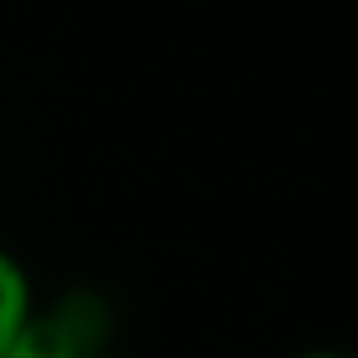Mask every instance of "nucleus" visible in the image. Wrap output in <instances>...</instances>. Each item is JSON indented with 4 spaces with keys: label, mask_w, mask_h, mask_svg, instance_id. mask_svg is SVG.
<instances>
[{
    "label": "nucleus",
    "mask_w": 358,
    "mask_h": 358,
    "mask_svg": "<svg viewBox=\"0 0 358 358\" xmlns=\"http://www.w3.org/2000/svg\"><path fill=\"white\" fill-rule=\"evenodd\" d=\"M109 336V308L96 290H64L50 304H32L9 358H96Z\"/></svg>",
    "instance_id": "nucleus-1"
},
{
    "label": "nucleus",
    "mask_w": 358,
    "mask_h": 358,
    "mask_svg": "<svg viewBox=\"0 0 358 358\" xmlns=\"http://www.w3.org/2000/svg\"><path fill=\"white\" fill-rule=\"evenodd\" d=\"M32 304L36 299H32V281H27L23 263L0 250V358H9L27 313H32Z\"/></svg>",
    "instance_id": "nucleus-2"
},
{
    "label": "nucleus",
    "mask_w": 358,
    "mask_h": 358,
    "mask_svg": "<svg viewBox=\"0 0 358 358\" xmlns=\"http://www.w3.org/2000/svg\"><path fill=\"white\" fill-rule=\"evenodd\" d=\"M299 358H345V354H336V350H313V354H299Z\"/></svg>",
    "instance_id": "nucleus-3"
},
{
    "label": "nucleus",
    "mask_w": 358,
    "mask_h": 358,
    "mask_svg": "<svg viewBox=\"0 0 358 358\" xmlns=\"http://www.w3.org/2000/svg\"><path fill=\"white\" fill-rule=\"evenodd\" d=\"M96 358H114V354H96Z\"/></svg>",
    "instance_id": "nucleus-4"
}]
</instances>
